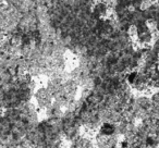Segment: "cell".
Here are the masks:
<instances>
[{
	"label": "cell",
	"instance_id": "1",
	"mask_svg": "<svg viewBox=\"0 0 159 148\" xmlns=\"http://www.w3.org/2000/svg\"><path fill=\"white\" fill-rule=\"evenodd\" d=\"M117 143V137L115 136H104V135H97L96 144L99 148H113Z\"/></svg>",
	"mask_w": 159,
	"mask_h": 148
},
{
	"label": "cell",
	"instance_id": "2",
	"mask_svg": "<svg viewBox=\"0 0 159 148\" xmlns=\"http://www.w3.org/2000/svg\"><path fill=\"white\" fill-rule=\"evenodd\" d=\"M116 131H117V128H116V126L113 125V124L109 123V122H106V123L102 124V126L99 128L98 134L104 135V136H115L116 133H117Z\"/></svg>",
	"mask_w": 159,
	"mask_h": 148
}]
</instances>
